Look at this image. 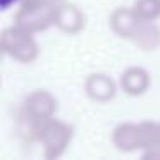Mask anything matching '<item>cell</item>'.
I'll return each mask as SVG.
<instances>
[{
	"label": "cell",
	"mask_w": 160,
	"mask_h": 160,
	"mask_svg": "<svg viewBox=\"0 0 160 160\" xmlns=\"http://www.w3.org/2000/svg\"><path fill=\"white\" fill-rule=\"evenodd\" d=\"M74 138V128L60 119H48L40 124L28 126V139L42 148L45 158L55 160L62 157L71 146Z\"/></svg>",
	"instance_id": "6da1fadb"
},
{
	"label": "cell",
	"mask_w": 160,
	"mask_h": 160,
	"mask_svg": "<svg viewBox=\"0 0 160 160\" xmlns=\"http://www.w3.org/2000/svg\"><path fill=\"white\" fill-rule=\"evenodd\" d=\"M4 53L19 64H33L40 57V45L35 35L19 26H7L0 33Z\"/></svg>",
	"instance_id": "7a4b0ae2"
},
{
	"label": "cell",
	"mask_w": 160,
	"mask_h": 160,
	"mask_svg": "<svg viewBox=\"0 0 160 160\" xmlns=\"http://www.w3.org/2000/svg\"><path fill=\"white\" fill-rule=\"evenodd\" d=\"M53 16H55V7L47 4L45 0L21 2L16 9L14 24L33 35H38L53 26Z\"/></svg>",
	"instance_id": "3957f363"
},
{
	"label": "cell",
	"mask_w": 160,
	"mask_h": 160,
	"mask_svg": "<svg viewBox=\"0 0 160 160\" xmlns=\"http://www.w3.org/2000/svg\"><path fill=\"white\" fill-rule=\"evenodd\" d=\"M57 108H59V102L53 97V93L40 88V90H33L31 93L26 95L21 105V114L26 124L33 126L55 117Z\"/></svg>",
	"instance_id": "277c9868"
},
{
	"label": "cell",
	"mask_w": 160,
	"mask_h": 160,
	"mask_svg": "<svg viewBox=\"0 0 160 160\" xmlns=\"http://www.w3.org/2000/svg\"><path fill=\"white\" fill-rule=\"evenodd\" d=\"M53 26L64 35H78L86 28V14L76 4L67 0L59 5L53 16Z\"/></svg>",
	"instance_id": "5b68a950"
},
{
	"label": "cell",
	"mask_w": 160,
	"mask_h": 160,
	"mask_svg": "<svg viewBox=\"0 0 160 160\" xmlns=\"http://www.w3.org/2000/svg\"><path fill=\"white\" fill-rule=\"evenodd\" d=\"M117 83L112 76L105 72H91L84 79V93L90 100L97 103H107L117 95Z\"/></svg>",
	"instance_id": "8992f818"
},
{
	"label": "cell",
	"mask_w": 160,
	"mask_h": 160,
	"mask_svg": "<svg viewBox=\"0 0 160 160\" xmlns=\"http://www.w3.org/2000/svg\"><path fill=\"white\" fill-rule=\"evenodd\" d=\"M152 86V76L141 66H131L122 71L119 78V88L129 97H141Z\"/></svg>",
	"instance_id": "52a82bcc"
},
{
	"label": "cell",
	"mask_w": 160,
	"mask_h": 160,
	"mask_svg": "<svg viewBox=\"0 0 160 160\" xmlns=\"http://www.w3.org/2000/svg\"><path fill=\"white\" fill-rule=\"evenodd\" d=\"M138 22H139V19H138V16H136L134 9L126 7V5L114 9L110 18H108V26H110V29L114 31L115 36H119V38H122V40H131Z\"/></svg>",
	"instance_id": "ba28073f"
},
{
	"label": "cell",
	"mask_w": 160,
	"mask_h": 160,
	"mask_svg": "<svg viewBox=\"0 0 160 160\" xmlns=\"http://www.w3.org/2000/svg\"><path fill=\"white\" fill-rule=\"evenodd\" d=\"M112 145L124 153H132L141 150L138 122H121L112 131Z\"/></svg>",
	"instance_id": "9c48e42d"
},
{
	"label": "cell",
	"mask_w": 160,
	"mask_h": 160,
	"mask_svg": "<svg viewBox=\"0 0 160 160\" xmlns=\"http://www.w3.org/2000/svg\"><path fill=\"white\" fill-rule=\"evenodd\" d=\"M131 42L141 52H155L160 47V26L157 21H139L131 36Z\"/></svg>",
	"instance_id": "30bf717a"
},
{
	"label": "cell",
	"mask_w": 160,
	"mask_h": 160,
	"mask_svg": "<svg viewBox=\"0 0 160 160\" xmlns=\"http://www.w3.org/2000/svg\"><path fill=\"white\" fill-rule=\"evenodd\" d=\"M139 21H158L160 19V0H136L132 4Z\"/></svg>",
	"instance_id": "8fae6325"
},
{
	"label": "cell",
	"mask_w": 160,
	"mask_h": 160,
	"mask_svg": "<svg viewBox=\"0 0 160 160\" xmlns=\"http://www.w3.org/2000/svg\"><path fill=\"white\" fill-rule=\"evenodd\" d=\"M19 4V0H0V12H5Z\"/></svg>",
	"instance_id": "7c38bea8"
},
{
	"label": "cell",
	"mask_w": 160,
	"mask_h": 160,
	"mask_svg": "<svg viewBox=\"0 0 160 160\" xmlns=\"http://www.w3.org/2000/svg\"><path fill=\"white\" fill-rule=\"evenodd\" d=\"M45 2H47V4H50V5H52V7H59V5H62V4H66V2H67V0H45Z\"/></svg>",
	"instance_id": "4fadbf2b"
},
{
	"label": "cell",
	"mask_w": 160,
	"mask_h": 160,
	"mask_svg": "<svg viewBox=\"0 0 160 160\" xmlns=\"http://www.w3.org/2000/svg\"><path fill=\"white\" fill-rule=\"evenodd\" d=\"M4 57H5V53H4V48H2V43H0V64H2Z\"/></svg>",
	"instance_id": "5bb4252c"
},
{
	"label": "cell",
	"mask_w": 160,
	"mask_h": 160,
	"mask_svg": "<svg viewBox=\"0 0 160 160\" xmlns=\"http://www.w3.org/2000/svg\"><path fill=\"white\" fill-rule=\"evenodd\" d=\"M21 2H35V0H19V4H21Z\"/></svg>",
	"instance_id": "9a60e30c"
}]
</instances>
